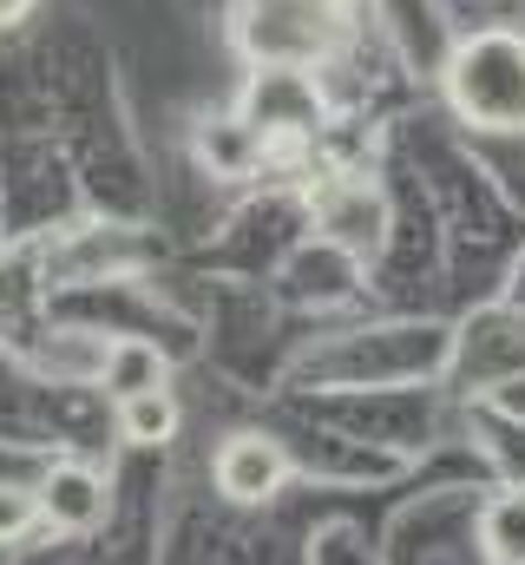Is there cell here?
<instances>
[{"label":"cell","mask_w":525,"mask_h":565,"mask_svg":"<svg viewBox=\"0 0 525 565\" xmlns=\"http://www.w3.org/2000/svg\"><path fill=\"white\" fill-rule=\"evenodd\" d=\"M447 99L467 126L480 132H525V33L513 26H480L467 33L447 66Z\"/></svg>","instance_id":"6da1fadb"},{"label":"cell","mask_w":525,"mask_h":565,"mask_svg":"<svg viewBox=\"0 0 525 565\" xmlns=\"http://www.w3.org/2000/svg\"><path fill=\"white\" fill-rule=\"evenodd\" d=\"M237 40L257 66H315L342 40V0H244Z\"/></svg>","instance_id":"7a4b0ae2"},{"label":"cell","mask_w":525,"mask_h":565,"mask_svg":"<svg viewBox=\"0 0 525 565\" xmlns=\"http://www.w3.org/2000/svg\"><path fill=\"white\" fill-rule=\"evenodd\" d=\"M244 126H257L262 145L269 139H309L322 132L329 106L315 93V73L309 66H257L250 86H244V106H237Z\"/></svg>","instance_id":"3957f363"},{"label":"cell","mask_w":525,"mask_h":565,"mask_svg":"<svg viewBox=\"0 0 525 565\" xmlns=\"http://www.w3.org/2000/svg\"><path fill=\"white\" fill-rule=\"evenodd\" d=\"M211 473H217V493H224V500H237V507H262V500L282 493V480H289V454H282V440H269V434H231V440L217 447Z\"/></svg>","instance_id":"277c9868"},{"label":"cell","mask_w":525,"mask_h":565,"mask_svg":"<svg viewBox=\"0 0 525 565\" xmlns=\"http://www.w3.org/2000/svg\"><path fill=\"white\" fill-rule=\"evenodd\" d=\"M315 224H322V237H329V244H342V250L368 257V250H382L388 204H382V191H368L362 178H335V184H322V191H315Z\"/></svg>","instance_id":"5b68a950"},{"label":"cell","mask_w":525,"mask_h":565,"mask_svg":"<svg viewBox=\"0 0 525 565\" xmlns=\"http://www.w3.org/2000/svg\"><path fill=\"white\" fill-rule=\"evenodd\" d=\"M33 507H40V526L53 533H93L106 520V480L93 467H53L33 487Z\"/></svg>","instance_id":"8992f818"},{"label":"cell","mask_w":525,"mask_h":565,"mask_svg":"<svg viewBox=\"0 0 525 565\" xmlns=\"http://www.w3.org/2000/svg\"><path fill=\"white\" fill-rule=\"evenodd\" d=\"M197 151H204V164H211L217 178H250L257 158H262V132L244 126V119H211V126L197 132Z\"/></svg>","instance_id":"52a82bcc"},{"label":"cell","mask_w":525,"mask_h":565,"mask_svg":"<svg viewBox=\"0 0 525 565\" xmlns=\"http://www.w3.org/2000/svg\"><path fill=\"white\" fill-rule=\"evenodd\" d=\"M99 382L113 388V402H126V395H151V388H164V355H158L151 342H113Z\"/></svg>","instance_id":"ba28073f"},{"label":"cell","mask_w":525,"mask_h":565,"mask_svg":"<svg viewBox=\"0 0 525 565\" xmlns=\"http://www.w3.org/2000/svg\"><path fill=\"white\" fill-rule=\"evenodd\" d=\"M119 434H126L131 447H164V440L178 434V402H171V388L126 395V402H119Z\"/></svg>","instance_id":"9c48e42d"},{"label":"cell","mask_w":525,"mask_h":565,"mask_svg":"<svg viewBox=\"0 0 525 565\" xmlns=\"http://www.w3.org/2000/svg\"><path fill=\"white\" fill-rule=\"evenodd\" d=\"M486 546H493L500 565H525V493L500 500V507L486 513Z\"/></svg>","instance_id":"30bf717a"},{"label":"cell","mask_w":525,"mask_h":565,"mask_svg":"<svg viewBox=\"0 0 525 565\" xmlns=\"http://www.w3.org/2000/svg\"><path fill=\"white\" fill-rule=\"evenodd\" d=\"M26 526H40V507H33V493H0V540H20Z\"/></svg>","instance_id":"8fae6325"},{"label":"cell","mask_w":525,"mask_h":565,"mask_svg":"<svg viewBox=\"0 0 525 565\" xmlns=\"http://www.w3.org/2000/svg\"><path fill=\"white\" fill-rule=\"evenodd\" d=\"M33 13V0H0V26H13V20H26Z\"/></svg>","instance_id":"7c38bea8"}]
</instances>
